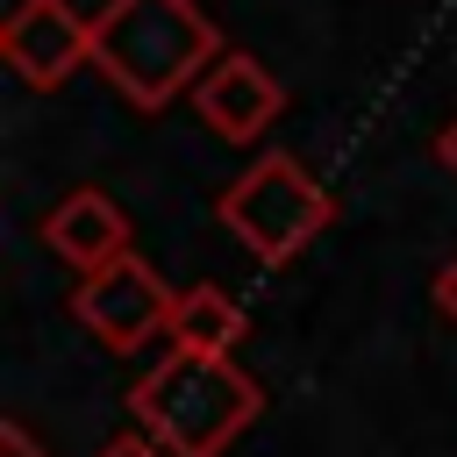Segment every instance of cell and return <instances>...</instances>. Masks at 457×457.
<instances>
[{
  "label": "cell",
  "mask_w": 457,
  "mask_h": 457,
  "mask_svg": "<svg viewBox=\"0 0 457 457\" xmlns=\"http://www.w3.org/2000/svg\"><path fill=\"white\" fill-rule=\"evenodd\" d=\"M214 57L221 36L193 0H107L93 14V71L129 107H171Z\"/></svg>",
  "instance_id": "6da1fadb"
},
{
  "label": "cell",
  "mask_w": 457,
  "mask_h": 457,
  "mask_svg": "<svg viewBox=\"0 0 457 457\" xmlns=\"http://www.w3.org/2000/svg\"><path fill=\"white\" fill-rule=\"evenodd\" d=\"M264 393L236 357H200V350H171L157 371L136 378L129 414L136 428L164 450V457H221L250 421H257Z\"/></svg>",
  "instance_id": "7a4b0ae2"
},
{
  "label": "cell",
  "mask_w": 457,
  "mask_h": 457,
  "mask_svg": "<svg viewBox=\"0 0 457 457\" xmlns=\"http://www.w3.org/2000/svg\"><path fill=\"white\" fill-rule=\"evenodd\" d=\"M214 207H221V221L243 236V250L264 257V264L300 257V250L328 228V193H321V179H314L300 157H286V150L257 157Z\"/></svg>",
  "instance_id": "3957f363"
},
{
  "label": "cell",
  "mask_w": 457,
  "mask_h": 457,
  "mask_svg": "<svg viewBox=\"0 0 457 457\" xmlns=\"http://www.w3.org/2000/svg\"><path fill=\"white\" fill-rule=\"evenodd\" d=\"M171 286L129 250V257H114L107 271H93V278H79V293H71V314L107 343V350H136V343H150L157 328H171Z\"/></svg>",
  "instance_id": "277c9868"
},
{
  "label": "cell",
  "mask_w": 457,
  "mask_h": 457,
  "mask_svg": "<svg viewBox=\"0 0 457 457\" xmlns=\"http://www.w3.org/2000/svg\"><path fill=\"white\" fill-rule=\"evenodd\" d=\"M0 57L29 86H64L79 64H93V21L71 14V0H14L0 21Z\"/></svg>",
  "instance_id": "5b68a950"
},
{
  "label": "cell",
  "mask_w": 457,
  "mask_h": 457,
  "mask_svg": "<svg viewBox=\"0 0 457 457\" xmlns=\"http://www.w3.org/2000/svg\"><path fill=\"white\" fill-rule=\"evenodd\" d=\"M193 107H200V121H207L214 136H228V143H257V136L278 121L286 86H278V79H271L250 50H221V57L200 71Z\"/></svg>",
  "instance_id": "8992f818"
},
{
  "label": "cell",
  "mask_w": 457,
  "mask_h": 457,
  "mask_svg": "<svg viewBox=\"0 0 457 457\" xmlns=\"http://www.w3.org/2000/svg\"><path fill=\"white\" fill-rule=\"evenodd\" d=\"M43 243L93 278V271H107L114 257H129V214H121L100 186H79V193H64V200L43 214Z\"/></svg>",
  "instance_id": "52a82bcc"
},
{
  "label": "cell",
  "mask_w": 457,
  "mask_h": 457,
  "mask_svg": "<svg viewBox=\"0 0 457 457\" xmlns=\"http://www.w3.org/2000/svg\"><path fill=\"white\" fill-rule=\"evenodd\" d=\"M171 350H200V357H228L243 343V307L221 286H186L171 300Z\"/></svg>",
  "instance_id": "ba28073f"
},
{
  "label": "cell",
  "mask_w": 457,
  "mask_h": 457,
  "mask_svg": "<svg viewBox=\"0 0 457 457\" xmlns=\"http://www.w3.org/2000/svg\"><path fill=\"white\" fill-rule=\"evenodd\" d=\"M0 457H43V443H36L21 421H0Z\"/></svg>",
  "instance_id": "9c48e42d"
},
{
  "label": "cell",
  "mask_w": 457,
  "mask_h": 457,
  "mask_svg": "<svg viewBox=\"0 0 457 457\" xmlns=\"http://www.w3.org/2000/svg\"><path fill=\"white\" fill-rule=\"evenodd\" d=\"M436 307H443V314L457 321V257H450V264L436 271Z\"/></svg>",
  "instance_id": "30bf717a"
},
{
  "label": "cell",
  "mask_w": 457,
  "mask_h": 457,
  "mask_svg": "<svg viewBox=\"0 0 457 457\" xmlns=\"http://www.w3.org/2000/svg\"><path fill=\"white\" fill-rule=\"evenodd\" d=\"M100 457H164V450H157L150 436H114V443H107Z\"/></svg>",
  "instance_id": "8fae6325"
},
{
  "label": "cell",
  "mask_w": 457,
  "mask_h": 457,
  "mask_svg": "<svg viewBox=\"0 0 457 457\" xmlns=\"http://www.w3.org/2000/svg\"><path fill=\"white\" fill-rule=\"evenodd\" d=\"M436 164H443V171H457V121L436 136Z\"/></svg>",
  "instance_id": "7c38bea8"
}]
</instances>
